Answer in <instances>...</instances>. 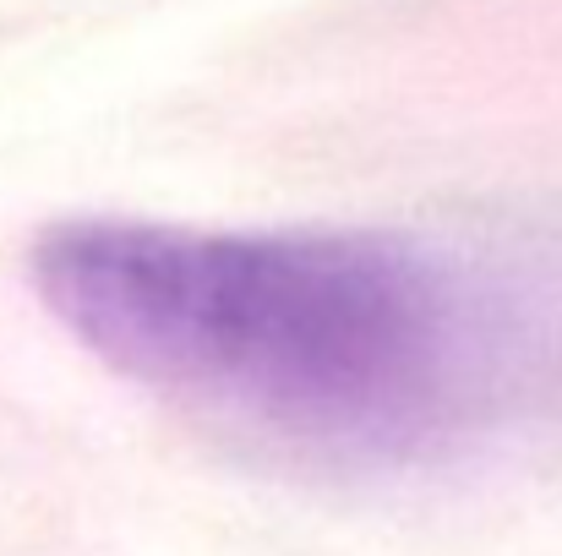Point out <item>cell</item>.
Segmentation results:
<instances>
[{
  "label": "cell",
  "instance_id": "obj_1",
  "mask_svg": "<svg viewBox=\"0 0 562 556\" xmlns=\"http://www.w3.org/2000/svg\"><path fill=\"white\" fill-rule=\"evenodd\" d=\"M27 279L110 371L339 458H420L562 361L525 295L398 235L66 218Z\"/></svg>",
  "mask_w": 562,
  "mask_h": 556
}]
</instances>
